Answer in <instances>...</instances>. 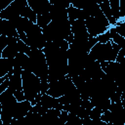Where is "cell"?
Listing matches in <instances>:
<instances>
[{
  "label": "cell",
  "mask_w": 125,
  "mask_h": 125,
  "mask_svg": "<svg viewBox=\"0 0 125 125\" xmlns=\"http://www.w3.org/2000/svg\"><path fill=\"white\" fill-rule=\"evenodd\" d=\"M30 59L29 70L37 75L41 80L48 79L49 74V65L47 63L46 56L42 49L30 47L27 54Z\"/></svg>",
  "instance_id": "1"
},
{
  "label": "cell",
  "mask_w": 125,
  "mask_h": 125,
  "mask_svg": "<svg viewBox=\"0 0 125 125\" xmlns=\"http://www.w3.org/2000/svg\"><path fill=\"white\" fill-rule=\"evenodd\" d=\"M121 47L114 43L112 40L106 43H100L98 42L89 52V55L95 60L102 62H112L116 60L117 54Z\"/></svg>",
  "instance_id": "2"
},
{
  "label": "cell",
  "mask_w": 125,
  "mask_h": 125,
  "mask_svg": "<svg viewBox=\"0 0 125 125\" xmlns=\"http://www.w3.org/2000/svg\"><path fill=\"white\" fill-rule=\"evenodd\" d=\"M22 90L25 95V99L28 100L32 105L35 104V97L41 93V79L35 75L32 71L22 69Z\"/></svg>",
  "instance_id": "3"
},
{
  "label": "cell",
  "mask_w": 125,
  "mask_h": 125,
  "mask_svg": "<svg viewBox=\"0 0 125 125\" xmlns=\"http://www.w3.org/2000/svg\"><path fill=\"white\" fill-rule=\"evenodd\" d=\"M85 24L89 34L94 37H97L98 35L104 33L110 27V23L102 10H100L95 16L86 19Z\"/></svg>",
  "instance_id": "4"
},
{
  "label": "cell",
  "mask_w": 125,
  "mask_h": 125,
  "mask_svg": "<svg viewBox=\"0 0 125 125\" xmlns=\"http://www.w3.org/2000/svg\"><path fill=\"white\" fill-rule=\"evenodd\" d=\"M25 33H26V36H27V40H26L25 43L29 47L43 49L46 46L47 41H46V39L43 35L42 28L37 23H33L32 26Z\"/></svg>",
  "instance_id": "5"
},
{
  "label": "cell",
  "mask_w": 125,
  "mask_h": 125,
  "mask_svg": "<svg viewBox=\"0 0 125 125\" xmlns=\"http://www.w3.org/2000/svg\"><path fill=\"white\" fill-rule=\"evenodd\" d=\"M27 5V0H14L7 8L0 11V19L13 21L21 16L22 9Z\"/></svg>",
  "instance_id": "6"
},
{
  "label": "cell",
  "mask_w": 125,
  "mask_h": 125,
  "mask_svg": "<svg viewBox=\"0 0 125 125\" xmlns=\"http://www.w3.org/2000/svg\"><path fill=\"white\" fill-rule=\"evenodd\" d=\"M110 111L112 115V125H124L125 124V109L121 101L117 103H111Z\"/></svg>",
  "instance_id": "7"
},
{
  "label": "cell",
  "mask_w": 125,
  "mask_h": 125,
  "mask_svg": "<svg viewBox=\"0 0 125 125\" xmlns=\"http://www.w3.org/2000/svg\"><path fill=\"white\" fill-rule=\"evenodd\" d=\"M31 108H32V104L28 100L18 102L13 110V118H16L18 120L22 119Z\"/></svg>",
  "instance_id": "8"
},
{
  "label": "cell",
  "mask_w": 125,
  "mask_h": 125,
  "mask_svg": "<svg viewBox=\"0 0 125 125\" xmlns=\"http://www.w3.org/2000/svg\"><path fill=\"white\" fill-rule=\"evenodd\" d=\"M0 34L20 38L15 23L10 20L0 19Z\"/></svg>",
  "instance_id": "9"
},
{
  "label": "cell",
  "mask_w": 125,
  "mask_h": 125,
  "mask_svg": "<svg viewBox=\"0 0 125 125\" xmlns=\"http://www.w3.org/2000/svg\"><path fill=\"white\" fill-rule=\"evenodd\" d=\"M28 6L37 14L43 15L50 12L51 3L49 0H27Z\"/></svg>",
  "instance_id": "10"
},
{
  "label": "cell",
  "mask_w": 125,
  "mask_h": 125,
  "mask_svg": "<svg viewBox=\"0 0 125 125\" xmlns=\"http://www.w3.org/2000/svg\"><path fill=\"white\" fill-rule=\"evenodd\" d=\"M8 39H9V43L5 47V49L2 51L0 57L14 59L16 55L19 53V50H18V39L19 38L14 37V36H8Z\"/></svg>",
  "instance_id": "11"
},
{
  "label": "cell",
  "mask_w": 125,
  "mask_h": 125,
  "mask_svg": "<svg viewBox=\"0 0 125 125\" xmlns=\"http://www.w3.org/2000/svg\"><path fill=\"white\" fill-rule=\"evenodd\" d=\"M50 15L52 18V21H63L68 20L67 16V9L62 8L61 6L57 5H51L50 8Z\"/></svg>",
  "instance_id": "12"
},
{
  "label": "cell",
  "mask_w": 125,
  "mask_h": 125,
  "mask_svg": "<svg viewBox=\"0 0 125 125\" xmlns=\"http://www.w3.org/2000/svg\"><path fill=\"white\" fill-rule=\"evenodd\" d=\"M67 16H68V20L71 21H75V20H86L89 18L87 12L84 9H78L75 8L74 6L70 5L67 8Z\"/></svg>",
  "instance_id": "13"
},
{
  "label": "cell",
  "mask_w": 125,
  "mask_h": 125,
  "mask_svg": "<svg viewBox=\"0 0 125 125\" xmlns=\"http://www.w3.org/2000/svg\"><path fill=\"white\" fill-rule=\"evenodd\" d=\"M29 64H30V59L28 55L21 52H19L16 55L14 59V66H21L22 69L29 70Z\"/></svg>",
  "instance_id": "14"
},
{
  "label": "cell",
  "mask_w": 125,
  "mask_h": 125,
  "mask_svg": "<svg viewBox=\"0 0 125 125\" xmlns=\"http://www.w3.org/2000/svg\"><path fill=\"white\" fill-rule=\"evenodd\" d=\"M100 5V8L101 10L103 11V13L104 14V16L107 18L109 23L111 26H115L117 24V21L114 19L113 15H112V11H111V8H110V4H109V1L106 0L104 2H102Z\"/></svg>",
  "instance_id": "15"
},
{
  "label": "cell",
  "mask_w": 125,
  "mask_h": 125,
  "mask_svg": "<svg viewBox=\"0 0 125 125\" xmlns=\"http://www.w3.org/2000/svg\"><path fill=\"white\" fill-rule=\"evenodd\" d=\"M14 59L0 57V77H3L9 71L14 69Z\"/></svg>",
  "instance_id": "16"
},
{
  "label": "cell",
  "mask_w": 125,
  "mask_h": 125,
  "mask_svg": "<svg viewBox=\"0 0 125 125\" xmlns=\"http://www.w3.org/2000/svg\"><path fill=\"white\" fill-rule=\"evenodd\" d=\"M108 30H109V33H110V39H111L114 43L118 44V45L122 48V47L125 45V38H124L123 36H121V35L116 31L115 26H110Z\"/></svg>",
  "instance_id": "17"
},
{
  "label": "cell",
  "mask_w": 125,
  "mask_h": 125,
  "mask_svg": "<svg viewBox=\"0 0 125 125\" xmlns=\"http://www.w3.org/2000/svg\"><path fill=\"white\" fill-rule=\"evenodd\" d=\"M21 16L23 17V18H26L28 20H30L31 21H33L34 23H36V21H37V14L27 5L25 8L22 9L21 13Z\"/></svg>",
  "instance_id": "18"
},
{
  "label": "cell",
  "mask_w": 125,
  "mask_h": 125,
  "mask_svg": "<svg viewBox=\"0 0 125 125\" xmlns=\"http://www.w3.org/2000/svg\"><path fill=\"white\" fill-rule=\"evenodd\" d=\"M51 21H52V18H51L50 13H46V14H43V15H37L36 23H37L41 28L46 27Z\"/></svg>",
  "instance_id": "19"
},
{
  "label": "cell",
  "mask_w": 125,
  "mask_h": 125,
  "mask_svg": "<svg viewBox=\"0 0 125 125\" xmlns=\"http://www.w3.org/2000/svg\"><path fill=\"white\" fill-rule=\"evenodd\" d=\"M110 4V8L112 11V15L116 21H120V14H119V9H120V2L119 0H108Z\"/></svg>",
  "instance_id": "20"
},
{
  "label": "cell",
  "mask_w": 125,
  "mask_h": 125,
  "mask_svg": "<svg viewBox=\"0 0 125 125\" xmlns=\"http://www.w3.org/2000/svg\"><path fill=\"white\" fill-rule=\"evenodd\" d=\"M65 125H83V121H82V118L77 116L75 113L68 112L67 121Z\"/></svg>",
  "instance_id": "21"
},
{
  "label": "cell",
  "mask_w": 125,
  "mask_h": 125,
  "mask_svg": "<svg viewBox=\"0 0 125 125\" xmlns=\"http://www.w3.org/2000/svg\"><path fill=\"white\" fill-rule=\"evenodd\" d=\"M101 119H102V121L105 122L107 125H112V115H111L110 109H107V110L104 111L102 113Z\"/></svg>",
  "instance_id": "22"
},
{
  "label": "cell",
  "mask_w": 125,
  "mask_h": 125,
  "mask_svg": "<svg viewBox=\"0 0 125 125\" xmlns=\"http://www.w3.org/2000/svg\"><path fill=\"white\" fill-rule=\"evenodd\" d=\"M49 2L51 3V5L61 6L65 9H67L71 5V0H49Z\"/></svg>",
  "instance_id": "23"
},
{
  "label": "cell",
  "mask_w": 125,
  "mask_h": 125,
  "mask_svg": "<svg viewBox=\"0 0 125 125\" xmlns=\"http://www.w3.org/2000/svg\"><path fill=\"white\" fill-rule=\"evenodd\" d=\"M90 112H91V110H89V109H87V108H85V107H83V106H79L78 108H77V111H76V115L77 116H79L80 118H88V117H90Z\"/></svg>",
  "instance_id": "24"
},
{
  "label": "cell",
  "mask_w": 125,
  "mask_h": 125,
  "mask_svg": "<svg viewBox=\"0 0 125 125\" xmlns=\"http://www.w3.org/2000/svg\"><path fill=\"white\" fill-rule=\"evenodd\" d=\"M116 31L125 38V20H120L117 21V24L115 25Z\"/></svg>",
  "instance_id": "25"
},
{
  "label": "cell",
  "mask_w": 125,
  "mask_h": 125,
  "mask_svg": "<svg viewBox=\"0 0 125 125\" xmlns=\"http://www.w3.org/2000/svg\"><path fill=\"white\" fill-rule=\"evenodd\" d=\"M29 49H30V47L26 44V43H24L21 39H18V50H19V52H21V53H25V54H27V52L29 51Z\"/></svg>",
  "instance_id": "26"
},
{
  "label": "cell",
  "mask_w": 125,
  "mask_h": 125,
  "mask_svg": "<svg viewBox=\"0 0 125 125\" xmlns=\"http://www.w3.org/2000/svg\"><path fill=\"white\" fill-rule=\"evenodd\" d=\"M97 38H98V41H99L100 43H106V42L110 41L111 39H110V33H109V30L105 31V32L103 33V34L98 35Z\"/></svg>",
  "instance_id": "27"
},
{
  "label": "cell",
  "mask_w": 125,
  "mask_h": 125,
  "mask_svg": "<svg viewBox=\"0 0 125 125\" xmlns=\"http://www.w3.org/2000/svg\"><path fill=\"white\" fill-rule=\"evenodd\" d=\"M58 47L63 49V50H68L69 48V43L65 40V39H60V40H57V41H53Z\"/></svg>",
  "instance_id": "28"
},
{
  "label": "cell",
  "mask_w": 125,
  "mask_h": 125,
  "mask_svg": "<svg viewBox=\"0 0 125 125\" xmlns=\"http://www.w3.org/2000/svg\"><path fill=\"white\" fill-rule=\"evenodd\" d=\"M117 62L119 63H122V62H125V45L119 50L118 54H117V57H116V60H115Z\"/></svg>",
  "instance_id": "29"
},
{
  "label": "cell",
  "mask_w": 125,
  "mask_h": 125,
  "mask_svg": "<svg viewBox=\"0 0 125 125\" xmlns=\"http://www.w3.org/2000/svg\"><path fill=\"white\" fill-rule=\"evenodd\" d=\"M8 43H9V39H8V36L0 34V55H1L2 51L5 49V47L8 45Z\"/></svg>",
  "instance_id": "30"
},
{
  "label": "cell",
  "mask_w": 125,
  "mask_h": 125,
  "mask_svg": "<svg viewBox=\"0 0 125 125\" xmlns=\"http://www.w3.org/2000/svg\"><path fill=\"white\" fill-rule=\"evenodd\" d=\"M99 41H98V38L97 37H94V36H89V39H88V41H87V50H88V52H90L91 51V49L98 43Z\"/></svg>",
  "instance_id": "31"
},
{
  "label": "cell",
  "mask_w": 125,
  "mask_h": 125,
  "mask_svg": "<svg viewBox=\"0 0 125 125\" xmlns=\"http://www.w3.org/2000/svg\"><path fill=\"white\" fill-rule=\"evenodd\" d=\"M67 116H68V112L66 110H62L61 111V114L59 116V122L62 125H64L67 121Z\"/></svg>",
  "instance_id": "32"
},
{
  "label": "cell",
  "mask_w": 125,
  "mask_h": 125,
  "mask_svg": "<svg viewBox=\"0 0 125 125\" xmlns=\"http://www.w3.org/2000/svg\"><path fill=\"white\" fill-rule=\"evenodd\" d=\"M48 90H49V80L48 79L41 80V93L46 94Z\"/></svg>",
  "instance_id": "33"
},
{
  "label": "cell",
  "mask_w": 125,
  "mask_h": 125,
  "mask_svg": "<svg viewBox=\"0 0 125 125\" xmlns=\"http://www.w3.org/2000/svg\"><path fill=\"white\" fill-rule=\"evenodd\" d=\"M9 85H10V78H7L2 83H0V94L2 92H4L6 89H8L9 88Z\"/></svg>",
  "instance_id": "34"
},
{
  "label": "cell",
  "mask_w": 125,
  "mask_h": 125,
  "mask_svg": "<svg viewBox=\"0 0 125 125\" xmlns=\"http://www.w3.org/2000/svg\"><path fill=\"white\" fill-rule=\"evenodd\" d=\"M73 40H74V35H73V33L71 32L69 35H68V37H67V39H66V41L69 43V45L71 44V43H73Z\"/></svg>",
  "instance_id": "35"
}]
</instances>
